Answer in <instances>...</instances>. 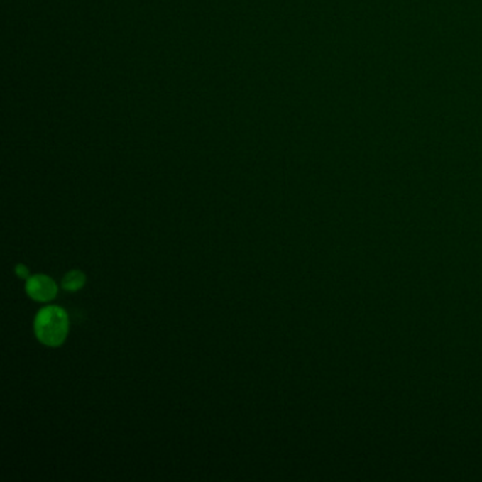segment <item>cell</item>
Here are the masks:
<instances>
[{"label": "cell", "mask_w": 482, "mask_h": 482, "mask_svg": "<svg viewBox=\"0 0 482 482\" xmlns=\"http://www.w3.org/2000/svg\"><path fill=\"white\" fill-rule=\"evenodd\" d=\"M26 293L38 303H48L58 295V286L50 276L34 275L26 280Z\"/></svg>", "instance_id": "obj_2"}, {"label": "cell", "mask_w": 482, "mask_h": 482, "mask_svg": "<svg viewBox=\"0 0 482 482\" xmlns=\"http://www.w3.org/2000/svg\"><path fill=\"white\" fill-rule=\"evenodd\" d=\"M16 275L20 278V279H28L30 278V272H28V268H26L24 265H17L16 269H14Z\"/></svg>", "instance_id": "obj_4"}, {"label": "cell", "mask_w": 482, "mask_h": 482, "mask_svg": "<svg viewBox=\"0 0 482 482\" xmlns=\"http://www.w3.org/2000/svg\"><path fill=\"white\" fill-rule=\"evenodd\" d=\"M70 331V319L67 312L60 306H47L41 309L34 319V334L45 346H60L65 342Z\"/></svg>", "instance_id": "obj_1"}, {"label": "cell", "mask_w": 482, "mask_h": 482, "mask_svg": "<svg viewBox=\"0 0 482 482\" xmlns=\"http://www.w3.org/2000/svg\"><path fill=\"white\" fill-rule=\"evenodd\" d=\"M87 283V276L84 272L81 270H71L68 272L64 278H62V289L65 292H70V293H75L78 290H81Z\"/></svg>", "instance_id": "obj_3"}]
</instances>
